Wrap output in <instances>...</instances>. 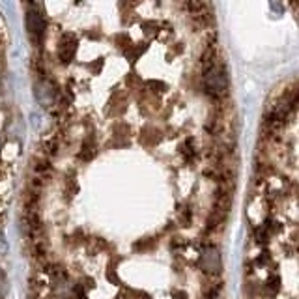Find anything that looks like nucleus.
Instances as JSON below:
<instances>
[{
    "instance_id": "20e7f679",
    "label": "nucleus",
    "mask_w": 299,
    "mask_h": 299,
    "mask_svg": "<svg viewBox=\"0 0 299 299\" xmlns=\"http://www.w3.org/2000/svg\"><path fill=\"white\" fill-rule=\"evenodd\" d=\"M8 251V243H6V237L0 234V254H4Z\"/></svg>"
},
{
    "instance_id": "7ed1b4c3",
    "label": "nucleus",
    "mask_w": 299,
    "mask_h": 299,
    "mask_svg": "<svg viewBox=\"0 0 299 299\" xmlns=\"http://www.w3.org/2000/svg\"><path fill=\"white\" fill-rule=\"evenodd\" d=\"M202 267L207 273H217L221 270V258H219V253L215 249H206L202 253Z\"/></svg>"
},
{
    "instance_id": "f257e3e1",
    "label": "nucleus",
    "mask_w": 299,
    "mask_h": 299,
    "mask_svg": "<svg viewBox=\"0 0 299 299\" xmlns=\"http://www.w3.org/2000/svg\"><path fill=\"white\" fill-rule=\"evenodd\" d=\"M26 28H28V36L34 41H40L41 36H43V30H45V19L41 17L40 13L32 10L28 12V19H26Z\"/></svg>"
},
{
    "instance_id": "f03ea898",
    "label": "nucleus",
    "mask_w": 299,
    "mask_h": 299,
    "mask_svg": "<svg viewBox=\"0 0 299 299\" xmlns=\"http://www.w3.org/2000/svg\"><path fill=\"white\" fill-rule=\"evenodd\" d=\"M75 51H77V40H75V36L64 34L60 49H58V56H60V60H62L64 64H69L71 60H73Z\"/></svg>"
}]
</instances>
